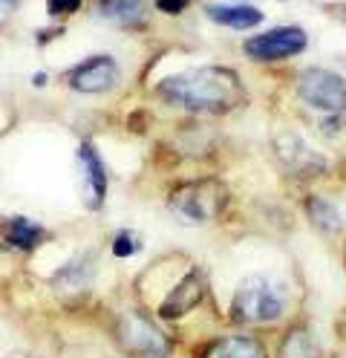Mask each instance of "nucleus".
I'll return each instance as SVG.
<instances>
[{"label": "nucleus", "instance_id": "1", "mask_svg": "<svg viewBox=\"0 0 346 358\" xmlns=\"http://www.w3.org/2000/svg\"><path fill=\"white\" fill-rule=\"evenodd\" d=\"M159 96L191 113H228L245 101L243 78L228 66H191L159 84Z\"/></svg>", "mask_w": 346, "mask_h": 358}, {"label": "nucleus", "instance_id": "2", "mask_svg": "<svg viewBox=\"0 0 346 358\" xmlns=\"http://www.w3.org/2000/svg\"><path fill=\"white\" fill-rule=\"evenodd\" d=\"M286 312L283 286L268 275H248L237 283L231 318L237 324H274Z\"/></svg>", "mask_w": 346, "mask_h": 358}, {"label": "nucleus", "instance_id": "3", "mask_svg": "<svg viewBox=\"0 0 346 358\" xmlns=\"http://www.w3.org/2000/svg\"><path fill=\"white\" fill-rule=\"evenodd\" d=\"M225 199H228V191L219 179H194V182L173 188L168 203H171V211H176L185 220L208 222L219 217V211L225 208Z\"/></svg>", "mask_w": 346, "mask_h": 358}, {"label": "nucleus", "instance_id": "4", "mask_svg": "<svg viewBox=\"0 0 346 358\" xmlns=\"http://www.w3.org/2000/svg\"><path fill=\"white\" fill-rule=\"evenodd\" d=\"M297 96L320 113L338 116L346 110V81L326 66H309L297 78Z\"/></svg>", "mask_w": 346, "mask_h": 358}, {"label": "nucleus", "instance_id": "5", "mask_svg": "<svg viewBox=\"0 0 346 358\" xmlns=\"http://www.w3.org/2000/svg\"><path fill=\"white\" fill-rule=\"evenodd\" d=\"M115 335H119V344L130 358H168L171 355V338L150 318L138 315V312L122 315L119 327H115Z\"/></svg>", "mask_w": 346, "mask_h": 358}, {"label": "nucleus", "instance_id": "6", "mask_svg": "<svg viewBox=\"0 0 346 358\" xmlns=\"http://www.w3.org/2000/svg\"><path fill=\"white\" fill-rule=\"evenodd\" d=\"M309 35L300 27H274L263 35H254L245 43V55L254 61H286L306 50Z\"/></svg>", "mask_w": 346, "mask_h": 358}, {"label": "nucleus", "instance_id": "7", "mask_svg": "<svg viewBox=\"0 0 346 358\" xmlns=\"http://www.w3.org/2000/svg\"><path fill=\"white\" fill-rule=\"evenodd\" d=\"M66 84L75 90V93H84V96H99V93H110V90L119 84L122 78V70L115 58L110 55H92L87 61H81L78 66H73L66 76Z\"/></svg>", "mask_w": 346, "mask_h": 358}, {"label": "nucleus", "instance_id": "8", "mask_svg": "<svg viewBox=\"0 0 346 358\" xmlns=\"http://www.w3.org/2000/svg\"><path fill=\"white\" fill-rule=\"evenodd\" d=\"M274 153H277V159L286 165V171L294 176H317V173L326 171V156L320 150H315L303 136H297V133H283V136H277Z\"/></svg>", "mask_w": 346, "mask_h": 358}, {"label": "nucleus", "instance_id": "9", "mask_svg": "<svg viewBox=\"0 0 346 358\" xmlns=\"http://www.w3.org/2000/svg\"><path fill=\"white\" fill-rule=\"evenodd\" d=\"M75 162H78V179H81L84 206L89 211H99L104 206V196H107V171H104V162H101L96 145L81 142L78 153H75Z\"/></svg>", "mask_w": 346, "mask_h": 358}, {"label": "nucleus", "instance_id": "10", "mask_svg": "<svg viewBox=\"0 0 346 358\" xmlns=\"http://www.w3.org/2000/svg\"><path fill=\"white\" fill-rule=\"evenodd\" d=\"M46 240V229L27 217H9L0 222V249L6 252H32Z\"/></svg>", "mask_w": 346, "mask_h": 358}, {"label": "nucleus", "instance_id": "11", "mask_svg": "<svg viewBox=\"0 0 346 358\" xmlns=\"http://www.w3.org/2000/svg\"><path fill=\"white\" fill-rule=\"evenodd\" d=\"M202 292H205L202 272H196V268H194V272H188L179 280V286L168 295V301L161 303L159 315L161 318H182V315H188V312L202 301Z\"/></svg>", "mask_w": 346, "mask_h": 358}, {"label": "nucleus", "instance_id": "12", "mask_svg": "<svg viewBox=\"0 0 346 358\" xmlns=\"http://www.w3.org/2000/svg\"><path fill=\"white\" fill-rule=\"evenodd\" d=\"M205 15L214 20V24L225 27V29H254L263 24V12L251 3H208Z\"/></svg>", "mask_w": 346, "mask_h": 358}, {"label": "nucleus", "instance_id": "13", "mask_svg": "<svg viewBox=\"0 0 346 358\" xmlns=\"http://www.w3.org/2000/svg\"><path fill=\"white\" fill-rule=\"evenodd\" d=\"M99 15L119 27H142L147 20L145 0H99Z\"/></svg>", "mask_w": 346, "mask_h": 358}, {"label": "nucleus", "instance_id": "14", "mask_svg": "<svg viewBox=\"0 0 346 358\" xmlns=\"http://www.w3.org/2000/svg\"><path fill=\"white\" fill-rule=\"evenodd\" d=\"M208 358H268L266 347L257 338H248V335H228V338H219Z\"/></svg>", "mask_w": 346, "mask_h": 358}, {"label": "nucleus", "instance_id": "15", "mask_svg": "<svg viewBox=\"0 0 346 358\" xmlns=\"http://www.w3.org/2000/svg\"><path fill=\"white\" fill-rule=\"evenodd\" d=\"M306 214H309V220L315 222L323 234H338L340 226H343L340 211L335 208V203H329V199H323V196H309Z\"/></svg>", "mask_w": 346, "mask_h": 358}, {"label": "nucleus", "instance_id": "16", "mask_svg": "<svg viewBox=\"0 0 346 358\" xmlns=\"http://www.w3.org/2000/svg\"><path fill=\"white\" fill-rule=\"evenodd\" d=\"M280 358H320V350H317L315 335H312L306 327L291 329L286 338H283Z\"/></svg>", "mask_w": 346, "mask_h": 358}, {"label": "nucleus", "instance_id": "17", "mask_svg": "<svg viewBox=\"0 0 346 358\" xmlns=\"http://www.w3.org/2000/svg\"><path fill=\"white\" fill-rule=\"evenodd\" d=\"M89 278H92V263L87 257H75V260H69L58 272L55 286H61V289H81V286L89 283Z\"/></svg>", "mask_w": 346, "mask_h": 358}, {"label": "nucleus", "instance_id": "18", "mask_svg": "<svg viewBox=\"0 0 346 358\" xmlns=\"http://www.w3.org/2000/svg\"><path fill=\"white\" fill-rule=\"evenodd\" d=\"M113 252H115V257H130V255H136V252H138V237H136L133 231H122L119 237H115V243H113Z\"/></svg>", "mask_w": 346, "mask_h": 358}, {"label": "nucleus", "instance_id": "19", "mask_svg": "<svg viewBox=\"0 0 346 358\" xmlns=\"http://www.w3.org/2000/svg\"><path fill=\"white\" fill-rule=\"evenodd\" d=\"M81 9V0H46V12L52 17H66Z\"/></svg>", "mask_w": 346, "mask_h": 358}, {"label": "nucleus", "instance_id": "20", "mask_svg": "<svg viewBox=\"0 0 346 358\" xmlns=\"http://www.w3.org/2000/svg\"><path fill=\"white\" fill-rule=\"evenodd\" d=\"M191 0H156V6L161 9V12H168V15H176V12H182L185 6H188Z\"/></svg>", "mask_w": 346, "mask_h": 358}, {"label": "nucleus", "instance_id": "21", "mask_svg": "<svg viewBox=\"0 0 346 358\" xmlns=\"http://www.w3.org/2000/svg\"><path fill=\"white\" fill-rule=\"evenodd\" d=\"M17 3H20V0H0V27H3L6 20L17 12Z\"/></svg>", "mask_w": 346, "mask_h": 358}, {"label": "nucleus", "instance_id": "22", "mask_svg": "<svg viewBox=\"0 0 346 358\" xmlns=\"http://www.w3.org/2000/svg\"><path fill=\"white\" fill-rule=\"evenodd\" d=\"M343 24H346V6H343Z\"/></svg>", "mask_w": 346, "mask_h": 358}]
</instances>
